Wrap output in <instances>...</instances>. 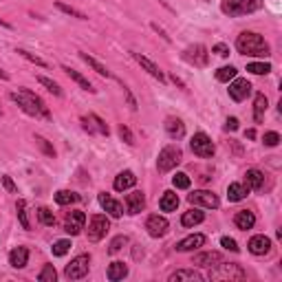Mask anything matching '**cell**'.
<instances>
[{
  "instance_id": "7402d4cb",
  "label": "cell",
  "mask_w": 282,
  "mask_h": 282,
  "mask_svg": "<svg viewBox=\"0 0 282 282\" xmlns=\"http://www.w3.org/2000/svg\"><path fill=\"white\" fill-rule=\"evenodd\" d=\"M165 132L170 139H183L185 137V124L179 117H168L165 119Z\"/></svg>"
},
{
  "instance_id": "816d5d0a",
  "label": "cell",
  "mask_w": 282,
  "mask_h": 282,
  "mask_svg": "<svg viewBox=\"0 0 282 282\" xmlns=\"http://www.w3.org/2000/svg\"><path fill=\"white\" fill-rule=\"evenodd\" d=\"M121 88H124V95H126V99H128V106H130L132 111H137V101H134V97H132V93H130V88H128L126 84L121 86Z\"/></svg>"
},
{
  "instance_id": "7bdbcfd3",
  "label": "cell",
  "mask_w": 282,
  "mask_h": 282,
  "mask_svg": "<svg viewBox=\"0 0 282 282\" xmlns=\"http://www.w3.org/2000/svg\"><path fill=\"white\" fill-rule=\"evenodd\" d=\"M55 278H57V273H55L53 265H44L42 271L38 273V280H40V282H55Z\"/></svg>"
},
{
  "instance_id": "f5cc1de1",
  "label": "cell",
  "mask_w": 282,
  "mask_h": 282,
  "mask_svg": "<svg viewBox=\"0 0 282 282\" xmlns=\"http://www.w3.org/2000/svg\"><path fill=\"white\" fill-rule=\"evenodd\" d=\"M3 185H5V188H7V190L11 192V194H18V188H16V183L11 181V177H7V174H5V177H3Z\"/></svg>"
},
{
  "instance_id": "bcb514c9",
  "label": "cell",
  "mask_w": 282,
  "mask_h": 282,
  "mask_svg": "<svg viewBox=\"0 0 282 282\" xmlns=\"http://www.w3.org/2000/svg\"><path fill=\"white\" fill-rule=\"evenodd\" d=\"M126 245H128V236L121 234V236H117V238L111 240V247H108V252H111V254H117V252H121V249H124Z\"/></svg>"
},
{
  "instance_id": "c3c4849f",
  "label": "cell",
  "mask_w": 282,
  "mask_h": 282,
  "mask_svg": "<svg viewBox=\"0 0 282 282\" xmlns=\"http://www.w3.org/2000/svg\"><path fill=\"white\" fill-rule=\"evenodd\" d=\"M119 137H121V141H126L128 146H134V134H132V130L126 124L119 126Z\"/></svg>"
},
{
  "instance_id": "8d00e7d4",
  "label": "cell",
  "mask_w": 282,
  "mask_h": 282,
  "mask_svg": "<svg viewBox=\"0 0 282 282\" xmlns=\"http://www.w3.org/2000/svg\"><path fill=\"white\" fill-rule=\"evenodd\" d=\"M38 82H40V84L47 88L49 93H53L55 97H62V88H60V84H57V82H53L51 78H47V75H38Z\"/></svg>"
},
{
  "instance_id": "680465c9",
  "label": "cell",
  "mask_w": 282,
  "mask_h": 282,
  "mask_svg": "<svg viewBox=\"0 0 282 282\" xmlns=\"http://www.w3.org/2000/svg\"><path fill=\"white\" fill-rule=\"evenodd\" d=\"M0 80H9V73H5L3 68H0Z\"/></svg>"
},
{
  "instance_id": "d6986e66",
  "label": "cell",
  "mask_w": 282,
  "mask_h": 282,
  "mask_svg": "<svg viewBox=\"0 0 282 282\" xmlns=\"http://www.w3.org/2000/svg\"><path fill=\"white\" fill-rule=\"evenodd\" d=\"M124 203H126L128 214H139V211L146 207V194H144V192H139V190H134V192H130V194H126Z\"/></svg>"
},
{
  "instance_id": "f546056e",
  "label": "cell",
  "mask_w": 282,
  "mask_h": 282,
  "mask_svg": "<svg viewBox=\"0 0 282 282\" xmlns=\"http://www.w3.org/2000/svg\"><path fill=\"white\" fill-rule=\"evenodd\" d=\"M181 280H203V275L194 271V269H179V271L170 273V282H181Z\"/></svg>"
},
{
  "instance_id": "836d02e7",
  "label": "cell",
  "mask_w": 282,
  "mask_h": 282,
  "mask_svg": "<svg viewBox=\"0 0 282 282\" xmlns=\"http://www.w3.org/2000/svg\"><path fill=\"white\" fill-rule=\"evenodd\" d=\"M78 201H80V194H75V192H70V190L55 192V203L57 205H70V203H78Z\"/></svg>"
},
{
  "instance_id": "e575fe53",
  "label": "cell",
  "mask_w": 282,
  "mask_h": 282,
  "mask_svg": "<svg viewBox=\"0 0 282 282\" xmlns=\"http://www.w3.org/2000/svg\"><path fill=\"white\" fill-rule=\"evenodd\" d=\"M236 75H238V70H236V66H232V64H229V66H221L219 70H216V80L225 82V84H229Z\"/></svg>"
},
{
  "instance_id": "d6a6232c",
  "label": "cell",
  "mask_w": 282,
  "mask_h": 282,
  "mask_svg": "<svg viewBox=\"0 0 282 282\" xmlns=\"http://www.w3.org/2000/svg\"><path fill=\"white\" fill-rule=\"evenodd\" d=\"M247 192H249V190H247L242 183H232V185L227 188V198H229L232 203H238V201H242V198L247 196Z\"/></svg>"
},
{
  "instance_id": "f907efd6",
  "label": "cell",
  "mask_w": 282,
  "mask_h": 282,
  "mask_svg": "<svg viewBox=\"0 0 282 282\" xmlns=\"http://www.w3.org/2000/svg\"><path fill=\"white\" fill-rule=\"evenodd\" d=\"M211 53H216V55H221V57H227L229 55V47H227V44H223V42H219V44H214V47H211Z\"/></svg>"
},
{
  "instance_id": "9c48e42d",
  "label": "cell",
  "mask_w": 282,
  "mask_h": 282,
  "mask_svg": "<svg viewBox=\"0 0 282 282\" xmlns=\"http://www.w3.org/2000/svg\"><path fill=\"white\" fill-rule=\"evenodd\" d=\"M108 229H111L108 216L95 214V216H91V221H88V238H91L93 242H99L108 234Z\"/></svg>"
},
{
  "instance_id": "8992f818",
  "label": "cell",
  "mask_w": 282,
  "mask_h": 282,
  "mask_svg": "<svg viewBox=\"0 0 282 282\" xmlns=\"http://www.w3.org/2000/svg\"><path fill=\"white\" fill-rule=\"evenodd\" d=\"M88 267H91V256H88V254H80V256H75V258L66 265V269H64V275H66L68 280H82V278H86Z\"/></svg>"
},
{
  "instance_id": "db71d44e",
  "label": "cell",
  "mask_w": 282,
  "mask_h": 282,
  "mask_svg": "<svg viewBox=\"0 0 282 282\" xmlns=\"http://www.w3.org/2000/svg\"><path fill=\"white\" fill-rule=\"evenodd\" d=\"M225 130H238V119H236V117H227Z\"/></svg>"
},
{
  "instance_id": "6f0895ef",
  "label": "cell",
  "mask_w": 282,
  "mask_h": 282,
  "mask_svg": "<svg viewBox=\"0 0 282 282\" xmlns=\"http://www.w3.org/2000/svg\"><path fill=\"white\" fill-rule=\"evenodd\" d=\"M0 27H5V29H11V24H9L7 20H3V18H0Z\"/></svg>"
},
{
  "instance_id": "3957f363",
  "label": "cell",
  "mask_w": 282,
  "mask_h": 282,
  "mask_svg": "<svg viewBox=\"0 0 282 282\" xmlns=\"http://www.w3.org/2000/svg\"><path fill=\"white\" fill-rule=\"evenodd\" d=\"M262 5H265V0H223L221 11L229 18H236V16L256 14L258 9H262Z\"/></svg>"
},
{
  "instance_id": "6da1fadb",
  "label": "cell",
  "mask_w": 282,
  "mask_h": 282,
  "mask_svg": "<svg viewBox=\"0 0 282 282\" xmlns=\"http://www.w3.org/2000/svg\"><path fill=\"white\" fill-rule=\"evenodd\" d=\"M9 99L14 104L20 106L22 113H27L29 117H42V119H51V111L49 106L42 101V97H38L33 91L29 88H18V91L9 93Z\"/></svg>"
},
{
  "instance_id": "4316f807",
  "label": "cell",
  "mask_w": 282,
  "mask_h": 282,
  "mask_svg": "<svg viewBox=\"0 0 282 282\" xmlns=\"http://www.w3.org/2000/svg\"><path fill=\"white\" fill-rule=\"evenodd\" d=\"M267 95L265 93H256V99H254V121L256 124H262L265 119V111H267Z\"/></svg>"
},
{
  "instance_id": "681fc988",
  "label": "cell",
  "mask_w": 282,
  "mask_h": 282,
  "mask_svg": "<svg viewBox=\"0 0 282 282\" xmlns=\"http://www.w3.org/2000/svg\"><path fill=\"white\" fill-rule=\"evenodd\" d=\"M221 245L225 247V249H229V252H238V242H236L234 238H229V236H223V238H221Z\"/></svg>"
},
{
  "instance_id": "9a60e30c",
  "label": "cell",
  "mask_w": 282,
  "mask_h": 282,
  "mask_svg": "<svg viewBox=\"0 0 282 282\" xmlns=\"http://www.w3.org/2000/svg\"><path fill=\"white\" fill-rule=\"evenodd\" d=\"M132 57H134V60H137V64H139V66L141 68H144V70H148V73L152 75V78H157L159 82H165V75H163V70L161 68H159L157 66V64L155 62H152L150 60V57H146V55H141V53H137V51H132V53H130Z\"/></svg>"
},
{
  "instance_id": "83f0119b",
  "label": "cell",
  "mask_w": 282,
  "mask_h": 282,
  "mask_svg": "<svg viewBox=\"0 0 282 282\" xmlns=\"http://www.w3.org/2000/svg\"><path fill=\"white\" fill-rule=\"evenodd\" d=\"M80 57H82V60H84V62L88 64V66H91V68L95 70V73H97V75H101V78H113V73H111V70H108V68H106L101 62H97V60H95L93 55L84 53V51H80Z\"/></svg>"
},
{
  "instance_id": "b9f144b4",
  "label": "cell",
  "mask_w": 282,
  "mask_h": 282,
  "mask_svg": "<svg viewBox=\"0 0 282 282\" xmlns=\"http://www.w3.org/2000/svg\"><path fill=\"white\" fill-rule=\"evenodd\" d=\"M16 53H20L24 60H29L31 64H36V66H42V68H49V62L47 60H42V57H38V55H33V53H29V51H24V49H18Z\"/></svg>"
},
{
  "instance_id": "f35d334b",
  "label": "cell",
  "mask_w": 282,
  "mask_h": 282,
  "mask_svg": "<svg viewBox=\"0 0 282 282\" xmlns=\"http://www.w3.org/2000/svg\"><path fill=\"white\" fill-rule=\"evenodd\" d=\"M247 70L254 75H267L271 70V64L269 62H249L247 64Z\"/></svg>"
},
{
  "instance_id": "94428289",
  "label": "cell",
  "mask_w": 282,
  "mask_h": 282,
  "mask_svg": "<svg viewBox=\"0 0 282 282\" xmlns=\"http://www.w3.org/2000/svg\"><path fill=\"white\" fill-rule=\"evenodd\" d=\"M0 115H3V111H0Z\"/></svg>"
},
{
  "instance_id": "f6af8a7d",
  "label": "cell",
  "mask_w": 282,
  "mask_h": 282,
  "mask_svg": "<svg viewBox=\"0 0 282 282\" xmlns=\"http://www.w3.org/2000/svg\"><path fill=\"white\" fill-rule=\"evenodd\" d=\"M36 144H38V148H40V150H42L47 157H55V148L49 144L47 139L42 137V134H36Z\"/></svg>"
},
{
  "instance_id": "30bf717a",
  "label": "cell",
  "mask_w": 282,
  "mask_h": 282,
  "mask_svg": "<svg viewBox=\"0 0 282 282\" xmlns=\"http://www.w3.org/2000/svg\"><path fill=\"white\" fill-rule=\"evenodd\" d=\"M183 60L203 68V66H207V62H209V53L203 44H192V47H188L183 51Z\"/></svg>"
},
{
  "instance_id": "7dc6e473",
  "label": "cell",
  "mask_w": 282,
  "mask_h": 282,
  "mask_svg": "<svg viewBox=\"0 0 282 282\" xmlns=\"http://www.w3.org/2000/svg\"><path fill=\"white\" fill-rule=\"evenodd\" d=\"M262 141H265V146H269V148H275V146L280 144V134L275 130H267L262 134Z\"/></svg>"
},
{
  "instance_id": "11a10c76",
  "label": "cell",
  "mask_w": 282,
  "mask_h": 282,
  "mask_svg": "<svg viewBox=\"0 0 282 282\" xmlns=\"http://www.w3.org/2000/svg\"><path fill=\"white\" fill-rule=\"evenodd\" d=\"M150 27H152V29H155V31H157V33H159V36H161V38H163V40H165V42H172V38H170L168 33H165V31H163L161 27H159V24H157V22H152V24H150Z\"/></svg>"
},
{
  "instance_id": "2e32d148",
  "label": "cell",
  "mask_w": 282,
  "mask_h": 282,
  "mask_svg": "<svg viewBox=\"0 0 282 282\" xmlns=\"http://www.w3.org/2000/svg\"><path fill=\"white\" fill-rule=\"evenodd\" d=\"M219 262H223V254L221 252H203V254H196L194 258H192V265L205 267V269L216 267Z\"/></svg>"
},
{
  "instance_id": "ba28073f",
  "label": "cell",
  "mask_w": 282,
  "mask_h": 282,
  "mask_svg": "<svg viewBox=\"0 0 282 282\" xmlns=\"http://www.w3.org/2000/svg\"><path fill=\"white\" fill-rule=\"evenodd\" d=\"M188 201L194 205V207H205V209H216L221 205L219 196H216L211 190H194L188 196Z\"/></svg>"
},
{
  "instance_id": "d4e9b609",
  "label": "cell",
  "mask_w": 282,
  "mask_h": 282,
  "mask_svg": "<svg viewBox=\"0 0 282 282\" xmlns=\"http://www.w3.org/2000/svg\"><path fill=\"white\" fill-rule=\"evenodd\" d=\"M126 275H128V265H126V262H119V260L111 262V267H108V271H106V278L111 282L124 280Z\"/></svg>"
},
{
  "instance_id": "5b68a950",
  "label": "cell",
  "mask_w": 282,
  "mask_h": 282,
  "mask_svg": "<svg viewBox=\"0 0 282 282\" xmlns=\"http://www.w3.org/2000/svg\"><path fill=\"white\" fill-rule=\"evenodd\" d=\"M181 159H183V152L179 146H165V148L159 152L157 168H159V172H170L181 163Z\"/></svg>"
},
{
  "instance_id": "91938a15",
  "label": "cell",
  "mask_w": 282,
  "mask_h": 282,
  "mask_svg": "<svg viewBox=\"0 0 282 282\" xmlns=\"http://www.w3.org/2000/svg\"><path fill=\"white\" fill-rule=\"evenodd\" d=\"M172 82H174V84H179V86H183V82L177 78V75H172Z\"/></svg>"
},
{
  "instance_id": "d590c367",
  "label": "cell",
  "mask_w": 282,
  "mask_h": 282,
  "mask_svg": "<svg viewBox=\"0 0 282 282\" xmlns=\"http://www.w3.org/2000/svg\"><path fill=\"white\" fill-rule=\"evenodd\" d=\"M16 211H18V221H20L22 229H31V223H29V214H27V201L20 198L16 205Z\"/></svg>"
},
{
  "instance_id": "5bb4252c",
  "label": "cell",
  "mask_w": 282,
  "mask_h": 282,
  "mask_svg": "<svg viewBox=\"0 0 282 282\" xmlns=\"http://www.w3.org/2000/svg\"><path fill=\"white\" fill-rule=\"evenodd\" d=\"M97 201L101 205V209H104L108 216H113V219H119V216L124 214V205H121L119 201H115V198L111 194H106V192H101V194L97 196Z\"/></svg>"
},
{
  "instance_id": "4dcf8cb0",
  "label": "cell",
  "mask_w": 282,
  "mask_h": 282,
  "mask_svg": "<svg viewBox=\"0 0 282 282\" xmlns=\"http://www.w3.org/2000/svg\"><path fill=\"white\" fill-rule=\"evenodd\" d=\"M159 207H161V211H174L179 207V196L174 192H163L161 201H159Z\"/></svg>"
},
{
  "instance_id": "ee69618b",
  "label": "cell",
  "mask_w": 282,
  "mask_h": 282,
  "mask_svg": "<svg viewBox=\"0 0 282 282\" xmlns=\"http://www.w3.org/2000/svg\"><path fill=\"white\" fill-rule=\"evenodd\" d=\"M70 249V240L68 238H62V240H55L53 247H51V252H53V256H66Z\"/></svg>"
},
{
  "instance_id": "60d3db41",
  "label": "cell",
  "mask_w": 282,
  "mask_h": 282,
  "mask_svg": "<svg viewBox=\"0 0 282 282\" xmlns=\"http://www.w3.org/2000/svg\"><path fill=\"white\" fill-rule=\"evenodd\" d=\"M172 185H174L177 190H188L192 185V181H190V177L185 174V172H177V174L172 177Z\"/></svg>"
},
{
  "instance_id": "277c9868",
  "label": "cell",
  "mask_w": 282,
  "mask_h": 282,
  "mask_svg": "<svg viewBox=\"0 0 282 282\" xmlns=\"http://www.w3.org/2000/svg\"><path fill=\"white\" fill-rule=\"evenodd\" d=\"M245 278H247V271L240 265H234V262H229V265H223V262H219L216 269H211V271H209V280L238 282V280H245Z\"/></svg>"
},
{
  "instance_id": "603a6c76",
  "label": "cell",
  "mask_w": 282,
  "mask_h": 282,
  "mask_svg": "<svg viewBox=\"0 0 282 282\" xmlns=\"http://www.w3.org/2000/svg\"><path fill=\"white\" fill-rule=\"evenodd\" d=\"M27 262H29V249L27 247H16L9 252V265L14 269L27 267Z\"/></svg>"
},
{
  "instance_id": "7a4b0ae2",
  "label": "cell",
  "mask_w": 282,
  "mask_h": 282,
  "mask_svg": "<svg viewBox=\"0 0 282 282\" xmlns=\"http://www.w3.org/2000/svg\"><path fill=\"white\" fill-rule=\"evenodd\" d=\"M236 49H238V53L249 57H269V53H271L269 42L260 33H254V31H242L236 38Z\"/></svg>"
},
{
  "instance_id": "f1b7e54d",
  "label": "cell",
  "mask_w": 282,
  "mask_h": 282,
  "mask_svg": "<svg viewBox=\"0 0 282 282\" xmlns=\"http://www.w3.org/2000/svg\"><path fill=\"white\" fill-rule=\"evenodd\" d=\"M205 221V214L198 207L194 209H190V211H185V214L181 216V223H183V227H194V225H201V223Z\"/></svg>"
},
{
  "instance_id": "4fadbf2b",
  "label": "cell",
  "mask_w": 282,
  "mask_h": 282,
  "mask_svg": "<svg viewBox=\"0 0 282 282\" xmlns=\"http://www.w3.org/2000/svg\"><path fill=\"white\" fill-rule=\"evenodd\" d=\"M229 97H232L234 101H242L249 97V93H252V84L245 80V78H234L232 82H229Z\"/></svg>"
},
{
  "instance_id": "44dd1931",
  "label": "cell",
  "mask_w": 282,
  "mask_h": 282,
  "mask_svg": "<svg viewBox=\"0 0 282 282\" xmlns=\"http://www.w3.org/2000/svg\"><path fill=\"white\" fill-rule=\"evenodd\" d=\"M134 183H137V177H134V172L132 170H124V172H119V174L115 177L113 188L117 190V192H126V190L134 188Z\"/></svg>"
},
{
  "instance_id": "484cf974",
  "label": "cell",
  "mask_w": 282,
  "mask_h": 282,
  "mask_svg": "<svg viewBox=\"0 0 282 282\" xmlns=\"http://www.w3.org/2000/svg\"><path fill=\"white\" fill-rule=\"evenodd\" d=\"M234 223L238 229H252L256 225V216H254V211H249V209H240V211H236Z\"/></svg>"
},
{
  "instance_id": "1f68e13d",
  "label": "cell",
  "mask_w": 282,
  "mask_h": 282,
  "mask_svg": "<svg viewBox=\"0 0 282 282\" xmlns=\"http://www.w3.org/2000/svg\"><path fill=\"white\" fill-rule=\"evenodd\" d=\"M64 70H66V75H68L70 80H73V82H78V84H80V88H84V91H88V93H95L93 84H91V82H88V80H86L82 73H78V70H75V68H68V66H64Z\"/></svg>"
},
{
  "instance_id": "8fae6325",
  "label": "cell",
  "mask_w": 282,
  "mask_h": 282,
  "mask_svg": "<svg viewBox=\"0 0 282 282\" xmlns=\"http://www.w3.org/2000/svg\"><path fill=\"white\" fill-rule=\"evenodd\" d=\"M84 225H86V214L80 209L68 211L66 219H64V232L70 234V236H78L82 229H84Z\"/></svg>"
},
{
  "instance_id": "ac0fdd59",
  "label": "cell",
  "mask_w": 282,
  "mask_h": 282,
  "mask_svg": "<svg viewBox=\"0 0 282 282\" xmlns=\"http://www.w3.org/2000/svg\"><path fill=\"white\" fill-rule=\"evenodd\" d=\"M82 124H84V128L91 134L97 132V134H106V137H108V132H111V130H108V126L104 124V119L97 117V115H84V117H82Z\"/></svg>"
},
{
  "instance_id": "52a82bcc",
  "label": "cell",
  "mask_w": 282,
  "mask_h": 282,
  "mask_svg": "<svg viewBox=\"0 0 282 282\" xmlns=\"http://www.w3.org/2000/svg\"><path fill=\"white\" fill-rule=\"evenodd\" d=\"M190 148L192 152H194L196 157H201V159H209V157H214V141H211L205 132H196L194 137H192L190 141Z\"/></svg>"
},
{
  "instance_id": "ab89813d",
  "label": "cell",
  "mask_w": 282,
  "mask_h": 282,
  "mask_svg": "<svg viewBox=\"0 0 282 282\" xmlns=\"http://www.w3.org/2000/svg\"><path fill=\"white\" fill-rule=\"evenodd\" d=\"M38 219H40V223H42V225H47V227L55 225V214L49 207H40V209H38Z\"/></svg>"
},
{
  "instance_id": "ffe728a7",
  "label": "cell",
  "mask_w": 282,
  "mask_h": 282,
  "mask_svg": "<svg viewBox=\"0 0 282 282\" xmlns=\"http://www.w3.org/2000/svg\"><path fill=\"white\" fill-rule=\"evenodd\" d=\"M205 240H207V238H205L203 234H192V236H188V238L179 240L174 245V249H177V252H194V249L205 245Z\"/></svg>"
},
{
  "instance_id": "9f6ffc18",
  "label": "cell",
  "mask_w": 282,
  "mask_h": 282,
  "mask_svg": "<svg viewBox=\"0 0 282 282\" xmlns=\"http://www.w3.org/2000/svg\"><path fill=\"white\" fill-rule=\"evenodd\" d=\"M245 137H247V139H254V137H256V130H254V128H252V130H247V132H245Z\"/></svg>"
},
{
  "instance_id": "e0dca14e",
  "label": "cell",
  "mask_w": 282,
  "mask_h": 282,
  "mask_svg": "<svg viewBox=\"0 0 282 282\" xmlns=\"http://www.w3.org/2000/svg\"><path fill=\"white\" fill-rule=\"evenodd\" d=\"M247 249L254 256H265L271 252V238H267L265 234H258V236H254V238H249Z\"/></svg>"
},
{
  "instance_id": "7c38bea8",
  "label": "cell",
  "mask_w": 282,
  "mask_h": 282,
  "mask_svg": "<svg viewBox=\"0 0 282 282\" xmlns=\"http://www.w3.org/2000/svg\"><path fill=\"white\" fill-rule=\"evenodd\" d=\"M146 229H148V234L152 236V238H161V236L168 234L170 223H168L165 216L152 214V216H148V221H146Z\"/></svg>"
},
{
  "instance_id": "74e56055",
  "label": "cell",
  "mask_w": 282,
  "mask_h": 282,
  "mask_svg": "<svg viewBox=\"0 0 282 282\" xmlns=\"http://www.w3.org/2000/svg\"><path fill=\"white\" fill-rule=\"evenodd\" d=\"M55 7L60 9V11H64V14H66V16H70V18H78V20H88V16H86V14H82L80 9L70 7V5H64V3H55Z\"/></svg>"
},
{
  "instance_id": "cb8c5ba5",
  "label": "cell",
  "mask_w": 282,
  "mask_h": 282,
  "mask_svg": "<svg viewBox=\"0 0 282 282\" xmlns=\"http://www.w3.org/2000/svg\"><path fill=\"white\" fill-rule=\"evenodd\" d=\"M262 185H265V174H262L260 170H247V174H245V188L252 192V190H262Z\"/></svg>"
}]
</instances>
